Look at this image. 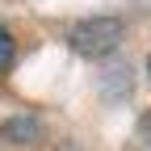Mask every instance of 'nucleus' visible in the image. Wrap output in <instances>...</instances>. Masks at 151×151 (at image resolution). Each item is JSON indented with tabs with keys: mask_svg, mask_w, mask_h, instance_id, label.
I'll list each match as a JSON object with an SVG mask.
<instances>
[{
	"mask_svg": "<svg viewBox=\"0 0 151 151\" xmlns=\"http://www.w3.org/2000/svg\"><path fill=\"white\" fill-rule=\"evenodd\" d=\"M38 130H42V126H38V118H9L0 134L13 139V143H29V139H38Z\"/></svg>",
	"mask_w": 151,
	"mask_h": 151,
	"instance_id": "nucleus-2",
	"label": "nucleus"
},
{
	"mask_svg": "<svg viewBox=\"0 0 151 151\" xmlns=\"http://www.w3.org/2000/svg\"><path fill=\"white\" fill-rule=\"evenodd\" d=\"M122 42V21L118 17H88V21L71 25V50L84 59H101Z\"/></svg>",
	"mask_w": 151,
	"mask_h": 151,
	"instance_id": "nucleus-1",
	"label": "nucleus"
},
{
	"mask_svg": "<svg viewBox=\"0 0 151 151\" xmlns=\"http://www.w3.org/2000/svg\"><path fill=\"white\" fill-rule=\"evenodd\" d=\"M147 71H151V59H147Z\"/></svg>",
	"mask_w": 151,
	"mask_h": 151,
	"instance_id": "nucleus-4",
	"label": "nucleus"
},
{
	"mask_svg": "<svg viewBox=\"0 0 151 151\" xmlns=\"http://www.w3.org/2000/svg\"><path fill=\"white\" fill-rule=\"evenodd\" d=\"M9 63H13V34L0 25V71H4Z\"/></svg>",
	"mask_w": 151,
	"mask_h": 151,
	"instance_id": "nucleus-3",
	"label": "nucleus"
}]
</instances>
